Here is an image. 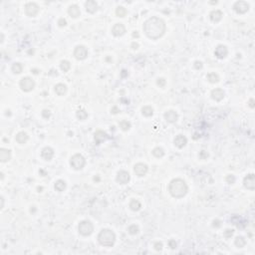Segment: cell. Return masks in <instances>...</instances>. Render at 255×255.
Listing matches in <instances>:
<instances>
[{"mask_svg": "<svg viewBox=\"0 0 255 255\" xmlns=\"http://www.w3.org/2000/svg\"><path fill=\"white\" fill-rule=\"evenodd\" d=\"M165 29H167L165 23L159 17H150L144 23V32L152 40H158L164 36Z\"/></svg>", "mask_w": 255, "mask_h": 255, "instance_id": "1", "label": "cell"}, {"mask_svg": "<svg viewBox=\"0 0 255 255\" xmlns=\"http://www.w3.org/2000/svg\"><path fill=\"white\" fill-rule=\"evenodd\" d=\"M168 191L171 196L176 198H182L188 193V186L182 179H174L168 185Z\"/></svg>", "mask_w": 255, "mask_h": 255, "instance_id": "2", "label": "cell"}, {"mask_svg": "<svg viewBox=\"0 0 255 255\" xmlns=\"http://www.w3.org/2000/svg\"><path fill=\"white\" fill-rule=\"evenodd\" d=\"M98 241L101 245L106 246V247H111L114 245L116 241V234L113 230L105 228L100 231L98 235Z\"/></svg>", "mask_w": 255, "mask_h": 255, "instance_id": "3", "label": "cell"}, {"mask_svg": "<svg viewBox=\"0 0 255 255\" xmlns=\"http://www.w3.org/2000/svg\"><path fill=\"white\" fill-rule=\"evenodd\" d=\"M70 165L74 170H82L83 168L85 167L86 165V159L83 156L81 153H76L71 156L70 159Z\"/></svg>", "mask_w": 255, "mask_h": 255, "instance_id": "4", "label": "cell"}, {"mask_svg": "<svg viewBox=\"0 0 255 255\" xmlns=\"http://www.w3.org/2000/svg\"><path fill=\"white\" fill-rule=\"evenodd\" d=\"M79 233L83 236H89L93 233L94 231V225L91 221L89 220H83L78 225Z\"/></svg>", "mask_w": 255, "mask_h": 255, "instance_id": "5", "label": "cell"}, {"mask_svg": "<svg viewBox=\"0 0 255 255\" xmlns=\"http://www.w3.org/2000/svg\"><path fill=\"white\" fill-rule=\"evenodd\" d=\"M20 88H21L22 91L24 92H30L34 89L35 87V81L30 77H24L20 80Z\"/></svg>", "mask_w": 255, "mask_h": 255, "instance_id": "6", "label": "cell"}, {"mask_svg": "<svg viewBox=\"0 0 255 255\" xmlns=\"http://www.w3.org/2000/svg\"><path fill=\"white\" fill-rule=\"evenodd\" d=\"M39 12V6L35 2H29L25 5V13L29 17H35Z\"/></svg>", "mask_w": 255, "mask_h": 255, "instance_id": "7", "label": "cell"}, {"mask_svg": "<svg viewBox=\"0 0 255 255\" xmlns=\"http://www.w3.org/2000/svg\"><path fill=\"white\" fill-rule=\"evenodd\" d=\"M74 56L77 60H85L88 56V50L85 46L79 45L74 50Z\"/></svg>", "mask_w": 255, "mask_h": 255, "instance_id": "8", "label": "cell"}, {"mask_svg": "<svg viewBox=\"0 0 255 255\" xmlns=\"http://www.w3.org/2000/svg\"><path fill=\"white\" fill-rule=\"evenodd\" d=\"M233 9L235 10L236 13L238 14H244L249 10V4L246 1H236L233 5Z\"/></svg>", "mask_w": 255, "mask_h": 255, "instance_id": "9", "label": "cell"}, {"mask_svg": "<svg viewBox=\"0 0 255 255\" xmlns=\"http://www.w3.org/2000/svg\"><path fill=\"white\" fill-rule=\"evenodd\" d=\"M243 185L245 188L249 189V191H253L255 188V176L253 173L247 174L244 179H243Z\"/></svg>", "mask_w": 255, "mask_h": 255, "instance_id": "10", "label": "cell"}, {"mask_svg": "<svg viewBox=\"0 0 255 255\" xmlns=\"http://www.w3.org/2000/svg\"><path fill=\"white\" fill-rule=\"evenodd\" d=\"M117 179V182L120 183V185H127V183L130 182V179H131V176H130V173L126 170H120V171H118L117 179Z\"/></svg>", "mask_w": 255, "mask_h": 255, "instance_id": "11", "label": "cell"}, {"mask_svg": "<svg viewBox=\"0 0 255 255\" xmlns=\"http://www.w3.org/2000/svg\"><path fill=\"white\" fill-rule=\"evenodd\" d=\"M148 170H149V168L146 164H142V162H139V164H136L134 167V171L135 173L137 174L138 176H146Z\"/></svg>", "mask_w": 255, "mask_h": 255, "instance_id": "12", "label": "cell"}, {"mask_svg": "<svg viewBox=\"0 0 255 255\" xmlns=\"http://www.w3.org/2000/svg\"><path fill=\"white\" fill-rule=\"evenodd\" d=\"M112 33L116 37L123 36V35L126 33V27H125V25L123 23H117V24H115L113 26Z\"/></svg>", "mask_w": 255, "mask_h": 255, "instance_id": "13", "label": "cell"}, {"mask_svg": "<svg viewBox=\"0 0 255 255\" xmlns=\"http://www.w3.org/2000/svg\"><path fill=\"white\" fill-rule=\"evenodd\" d=\"M228 54V49L226 46L224 45H218L215 48L214 51V55L217 57L218 59H224Z\"/></svg>", "mask_w": 255, "mask_h": 255, "instance_id": "14", "label": "cell"}, {"mask_svg": "<svg viewBox=\"0 0 255 255\" xmlns=\"http://www.w3.org/2000/svg\"><path fill=\"white\" fill-rule=\"evenodd\" d=\"M165 119L167 120V122H168V123L173 124L179 120V115H177V113L176 111H173V110H170V111L165 113Z\"/></svg>", "mask_w": 255, "mask_h": 255, "instance_id": "15", "label": "cell"}, {"mask_svg": "<svg viewBox=\"0 0 255 255\" xmlns=\"http://www.w3.org/2000/svg\"><path fill=\"white\" fill-rule=\"evenodd\" d=\"M109 139V136L107 135V133H105L104 131H97L95 133V142H96V145H100L103 142L107 141Z\"/></svg>", "mask_w": 255, "mask_h": 255, "instance_id": "16", "label": "cell"}, {"mask_svg": "<svg viewBox=\"0 0 255 255\" xmlns=\"http://www.w3.org/2000/svg\"><path fill=\"white\" fill-rule=\"evenodd\" d=\"M174 146L177 147L179 149H182L183 147H185V145L188 144V139H186L183 135H177L174 138Z\"/></svg>", "mask_w": 255, "mask_h": 255, "instance_id": "17", "label": "cell"}, {"mask_svg": "<svg viewBox=\"0 0 255 255\" xmlns=\"http://www.w3.org/2000/svg\"><path fill=\"white\" fill-rule=\"evenodd\" d=\"M41 156H42V158L45 159V161H48V162L51 161L53 159V156H54V150L50 147L44 148L42 150V152H41Z\"/></svg>", "mask_w": 255, "mask_h": 255, "instance_id": "18", "label": "cell"}, {"mask_svg": "<svg viewBox=\"0 0 255 255\" xmlns=\"http://www.w3.org/2000/svg\"><path fill=\"white\" fill-rule=\"evenodd\" d=\"M85 8L89 13H95L98 10V4L95 0H88L85 3Z\"/></svg>", "mask_w": 255, "mask_h": 255, "instance_id": "19", "label": "cell"}, {"mask_svg": "<svg viewBox=\"0 0 255 255\" xmlns=\"http://www.w3.org/2000/svg\"><path fill=\"white\" fill-rule=\"evenodd\" d=\"M211 98L214 101H217V102L223 100V98H224L223 90L220 88H216V89H214V90H212L211 91Z\"/></svg>", "mask_w": 255, "mask_h": 255, "instance_id": "20", "label": "cell"}, {"mask_svg": "<svg viewBox=\"0 0 255 255\" xmlns=\"http://www.w3.org/2000/svg\"><path fill=\"white\" fill-rule=\"evenodd\" d=\"M11 159V150L7 149H0V161L2 162H6Z\"/></svg>", "mask_w": 255, "mask_h": 255, "instance_id": "21", "label": "cell"}, {"mask_svg": "<svg viewBox=\"0 0 255 255\" xmlns=\"http://www.w3.org/2000/svg\"><path fill=\"white\" fill-rule=\"evenodd\" d=\"M222 16H223V13L221 12L220 10H213L210 12L209 14V18L212 22H219L222 19Z\"/></svg>", "mask_w": 255, "mask_h": 255, "instance_id": "22", "label": "cell"}, {"mask_svg": "<svg viewBox=\"0 0 255 255\" xmlns=\"http://www.w3.org/2000/svg\"><path fill=\"white\" fill-rule=\"evenodd\" d=\"M68 13H69V15L71 17H73V18H77V17L80 16V14H81V11H80V8L77 6V5H71V6L68 8Z\"/></svg>", "mask_w": 255, "mask_h": 255, "instance_id": "23", "label": "cell"}, {"mask_svg": "<svg viewBox=\"0 0 255 255\" xmlns=\"http://www.w3.org/2000/svg\"><path fill=\"white\" fill-rule=\"evenodd\" d=\"M15 140H16V142L18 144L23 145V144H25L26 142L29 140V137H28V135L26 134L25 132H19L18 134L16 135Z\"/></svg>", "mask_w": 255, "mask_h": 255, "instance_id": "24", "label": "cell"}, {"mask_svg": "<svg viewBox=\"0 0 255 255\" xmlns=\"http://www.w3.org/2000/svg\"><path fill=\"white\" fill-rule=\"evenodd\" d=\"M55 93L58 95V96H63L67 93V86L65 84H62V83H59L55 86Z\"/></svg>", "mask_w": 255, "mask_h": 255, "instance_id": "25", "label": "cell"}, {"mask_svg": "<svg viewBox=\"0 0 255 255\" xmlns=\"http://www.w3.org/2000/svg\"><path fill=\"white\" fill-rule=\"evenodd\" d=\"M66 182H65V180L63 179H58L57 182H55V189L59 192H62L64 191L65 189H66Z\"/></svg>", "mask_w": 255, "mask_h": 255, "instance_id": "26", "label": "cell"}, {"mask_svg": "<svg viewBox=\"0 0 255 255\" xmlns=\"http://www.w3.org/2000/svg\"><path fill=\"white\" fill-rule=\"evenodd\" d=\"M231 221L233 222V224L234 225H236L237 227H240V228H242V225H241V223H243V224H245L246 225V223H245V221L243 220V218H241L240 217V216H238V215H233L232 217H231Z\"/></svg>", "mask_w": 255, "mask_h": 255, "instance_id": "27", "label": "cell"}, {"mask_svg": "<svg viewBox=\"0 0 255 255\" xmlns=\"http://www.w3.org/2000/svg\"><path fill=\"white\" fill-rule=\"evenodd\" d=\"M129 206L133 211H139L142 207V204L138 199H132L131 202H130V204H129Z\"/></svg>", "mask_w": 255, "mask_h": 255, "instance_id": "28", "label": "cell"}, {"mask_svg": "<svg viewBox=\"0 0 255 255\" xmlns=\"http://www.w3.org/2000/svg\"><path fill=\"white\" fill-rule=\"evenodd\" d=\"M142 114L145 117H152L153 115V109L150 106H145L142 108Z\"/></svg>", "mask_w": 255, "mask_h": 255, "instance_id": "29", "label": "cell"}, {"mask_svg": "<svg viewBox=\"0 0 255 255\" xmlns=\"http://www.w3.org/2000/svg\"><path fill=\"white\" fill-rule=\"evenodd\" d=\"M152 153H153V156H156V158H158V159L162 158V156H165V150L162 149V148H161V147L155 148V149L153 150Z\"/></svg>", "mask_w": 255, "mask_h": 255, "instance_id": "30", "label": "cell"}, {"mask_svg": "<svg viewBox=\"0 0 255 255\" xmlns=\"http://www.w3.org/2000/svg\"><path fill=\"white\" fill-rule=\"evenodd\" d=\"M234 244L238 248H242L246 245V240L243 236H237L235 240H234Z\"/></svg>", "mask_w": 255, "mask_h": 255, "instance_id": "31", "label": "cell"}, {"mask_svg": "<svg viewBox=\"0 0 255 255\" xmlns=\"http://www.w3.org/2000/svg\"><path fill=\"white\" fill-rule=\"evenodd\" d=\"M119 125H120L121 130H122V131H124V132L129 131V130L131 129V127H132L131 123H130L129 121H126V120L121 121V122H120V124H119Z\"/></svg>", "mask_w": 255, "mask_h": 255, "instance_id": "32", "label": "cell"}, {"mask_svg": "<svg viewBox=\"0 0 255 255\" xmlns=\"http://www.w3.org/2000/svg\"><path fill=\"white\" fill-rule=\"evenodd\" d=\"M76 116L80 121H84L88 118V113L86 112V110H84V109H80L77 111Z\"/></svg>", "mask_w": 255, "mask_h": 255, "instance_id": "33", "label": "cell"}, {"mask_svg": "<svg viewBox=\"0 0 255 255\" xmlns=\"http://www.w3.org/2000/svg\"><path fill=\"white\" fill-rule=\"evenodd\" d=\"M207 80H208V82L212 83V84H215V83L219 82V77L217 74L215 73H209L208 75L206 76Z\"/></svg>", "mask_w": 255, "mask_h": 255, "instance_id": "34", "label": "cell"}, {"mask_svg": "<svg viewBox=\"0 0 255 255\" xmlns=\"http://www.w3.org/2000/svg\"><path fill=\"white\" fill-rule=\"evenodd\" d=\"M11 70L14 74H20L23 71V66L20 63H14L11 67Z\"/></svg>", "mask_w": 255, "mask_h": 255, "instance_id": "35", "label": "cell"}, {"mask_svg": "<svg viewBox=\"0 0 255 255\" xmlns=\"http://www.w3.org/2000/svg\"><path fill=\"white\" fill-rule=\"evenodd\" d=\"M60 68H61V70L63 71V72H68V71L71 69V64H70V62L67 61V60L61 61Z\"/></svg>", "mask_w": 255, "mask_h": 255, "instance_id": "36", "label": "cell"}, {"mask_svg": "<svg viewBox=\"0 0 255 255\" xmlns=\"http://www.w3.org/2000/svg\"><path fill=\"white\" fill-rule=\"evenodd\" d=\"M128 231H129V233L132 234V235H136V234L139 233L140 228H139L137 224H132V225H130L129 228H128Z\"/></svg>", "mask_w": 255, "mask_h": 255, "instance_id": "37", "label": "cell"}, {"mask_svg": "<svg viewBox=\"0 0 255 255\" xmlns=\"http://www.w3.org/2000/svg\"><path fill=\"white\" fill-rule=\"evenodd\" d=\"M116 15H117L118 17H125V16L127 15V10H126V8L123 7V6L117 7V9H116Z\"/></svg>", "mask_w": 255, "mask_h": 255, "instance_id": "38", "label": "cell"}, {"mask_svg": "<svg viewBox=\"0 0 255 255\" xmlns=\"http://www.w3.org/2000/svg\"><path fill=\"white\" fill-rule=\"evenodd\" d=\"M235 176H233V174H228V176H226V177H225V180H226L227 183H229V185H233L234 182H235Z\"/></svg>", "mask_w": 255, "mask_h": 255, "instance_id": "39", "label": "cell"}, {"mask_svg": "<svg viewBox=\"0 0 255 255\" xmlns=\"http://www.w3.org/2000/svg\"><path fill=\"white\" fill-rule=\"evenodd\" d=\"M156 84H158V86H159L161 88H164L165 84H167V81H165V78H159L158 81H156Z\"/></svg>", "mask_w": 255, "mask_h": 255, "instance_id": "40", "label": "cell"}, {"mask_svg": "<svg viewBox=\"0 0 255 255\" xmlns=\"http://www.w3.org/2000/svg\"><path fill=\"white\" fill-rule=\"evenodd\" d=\"M233 233H234V230L233 229H226L224 231V236L226 237V238H230L231 236L233 235Z\"/></svg>", "mask_w": 255, "mask_h": 255, "instance_id": "41", "label": "cell"}, {"mask_svg": "<svg viewBox=\"0 0 255 255\" xmlns=\"http://www.w3.org/2000/svg\"><path fill=\"white\" fill-rule=\"evenodd\" d=\"M208 156H209V155L206 150H201V152L199 153V159H206Z\"/></svg>", "mask_w": 255, "mask_h": 255, "instance_id": "42", "label": "cell"}, {"mask_svg": "<svg viewBox=\"0 0 255 255\" xmlns=\"http://www.w3.org/2000/svg\"><path fill=\"white\" fill-rule=\"evenodd\" d=\"M42 117L44 119H49L50 117H51V112H50L49 110H43V111H42Z\"/></svg>", "mask_w": 255, "mask_h": 255, "instance_id": "43", "label": "cell"}, {"mask_svg": "<svg viewBox=\"0 0 255 255\" xmlns=\"http://www.w3.org/2000/svg\"><path fill=\"white\" fill-rule=\"evenodd\" d=\"M193 66H194V68L196 70H200V69H202L203 64H202V62H201V61H195L194 64H193Z\"/></svg>", "mask_w": 255, "mask_h": 255, "instance_id": "44", "label": "cell"}, {"mask_svg": "<svg viewBox=\"0 0 255 255\" xmlns=\"http://www.w3.org/2000/svg\"><path fill=\"white\" fill-rule=\"evenodd\" d=\"M153 247H155V249L156 251H161L162 249V243L159 242V241H156L155 244H153Z\"/></svg>", "mask_w": 255, "mask_h": 255, "instance_id": "45", "label": "cell"}, {"mask_svg": "<svg viewBox=\"0 0 255 255\" xmlns=\"http://www.w3.org/2000/svg\"><path fill=\"white\" fill-rule=\"evenodd\" d=\"M168 246H170L171 249H176L177 247V243L176 242V240L170 239V241H168Z\"/></svg>", "mask_w": 255, "mask_h": 255, "instance_id": "46", "label": "cell"}, {"mask_svg": "<svg viewBox=\"0 0 255 255\" xmlns=\"http://www.w3.org/2000/svg\"><path fill=\"white\" fill-rule=\"evenodd\" d=\"M212 226L215 228H219L221 226V220H219V219H214L212 222Z\"/></svg>", "mask_w": 255, "mask_h": 255, "instance_id": "47", "label": "cell"}, {"mask_svg": "<svg viewBox=\"0 0 255 255\" xmlns=\"http://www.w3.org/2000/svg\"><path fill=\"white\" fill-rule=\"evenodd\" d=\"M58 25L60 26V27H65V26L67 25V21L65 18H60L58 20Z\"/></svg>", "mask_w": 255, "mask_h": 255, "instance_id": "48", "label": "cell"}, {"mask_svg": "<svg viewBox=\"0 0 255 255\" xmlns=\"http://www.w3.org/2000/svg\"><path fill=\"white\" fill-rule=\"evenodd\" d=\"M119 112H120V111H119V109H118V108H117V107H116V106H115V107H113V108H112V110H111V113H112V114H114V115L118 114Z\"/></svg>", "mask_w": 255, "mask_h": 255, "instance_id": "49", "label": "cell"}, {"mask_svg": "<svg viewBox=\"0 0 255 255\" xmlns=\"http://www.w3.org/2000/svg\"><path fill=\"white\" fill-rule=\"evenodd\" d=\"M248 105H249V107H250V108H252L253 109L254 107H255V105H254V100L253 99H250L248 101Z\"/></svg>", "mask_w": 255, "mask_h": 255, "instance_id": "50", "label": "cell"}, {"mask_svg": "<svg viewBox=\"0 0 255 255\" xmlns=\"http://www.w3.org/2000/svg\"><path fill=\"white\" fill-rule=\"evenodd\" d=\"M128 75H129V73H128V71H126V70H123L121 72V76L123 77V78H125V77H127Z\"/></svg>", "mask_w": 255, "mask_h": 255, "instance_id": "51", "label": "cell"}, {"mask_svg": "<svg viewBox=\"0 0 255 255\" xmlns=\"http://www.w3.org/2000/svg\"><path fill=\"white\" fill-rule=\"evenodd\" d=\"M132 48L135 49V50L138 49V48H139V44H138L137 42H133V43H132Z\"/></svg>", "mask_w": 255, "mask_h": 255, "instance_id": "52", "label": "cell"}, {"mask_svg": "<svg viewBox=\"0 0 255 255\" xmlns=\"http://www.w3.org/2000/svg\"><path fill=\"white\" fill-rule=\"evenodd\" d=\"M139 36H140V35H139L138 31H135L134 33H133V37H137V38H139Z\"/></svg>", "mask_w": 255, "mask_h": 255, "instance_id": "53", "label": "cell"}, {"mask_svg": "<svg viewBox=\"0 0 255 255\" xmlns=\"http://www.w3.org/2000/svg\"><path fill=\"white\" fill-rule=\"evenodd\" d=\"M30 211H31V212H33V213H34V212H36V207H35V206H31Z\"/></svg>", "mask_w": 255, "mask_h": 255, "instance_id": "54", "label": "cell"}, {"mask_svg": "<svg viewBox=\"0 0 255 255\" xmlns=\"http://www.w3.org/2000/svg\"><path fill=\"white\" fill-rule=\"evenodd\" d=\"M4 207V198L1 197V208H3Z\"/></svg>", "mask_w": 255, "mask_h": 255, "instance_id": "55", "label": "cell"}, {"mask_svg": "<svg viewBox=\"0 0 255 255\" xmlns=\"http://www.w3.org/2000/svg\"><path fill=\"white\" fill-rule=\"evenodd\" d=\"M31 72H33V74H36V75H37V74L39 73V71H38L37 69H32Z\"/></svg>", "mask_w": 255, "mask_h": 255, "instance_id": "56", "label": "cell"}, {"mask_svg": "<svg viewBox=\"0 0 255 255\" xmlns=\"http://www.w3.org/2000/svg\"><path fill=\"white\" fill-rule=\"evenodd\" d=\"M94 180H95V182H99V180H100V177H99V176H95V177H94Z\"/></svg>", "mask_w": 255, "mask_h": 255, "instance_id": "57", "label": "cell"}, {"mask_svg": "<svg viewBox=\"0 0 255 255\" xmlns=\"http://www.w3.org/2000/svg\"><path fill=\"white\" fill-rule=\"evenodd\" d=\"M37 189H38V191H39V192H41V191H43V188H42V186H38V188H37Z\"/></svg>", "mask_w": 255, "mask_h": 255, "instance_id": "58", "label": "cell"}, {"mask_svg": "<svg viewBox=\"0 0 255 255\" xmlns=\"http://www.w3.org/2000/svg\"><path fill=\"white\" fill-rule=\"evenodd\" d=\"M6 116H11V113H10L9 110H8V111H6Z\"/></svg>", "mask_w": 255, "mask_h": 255, "instance_id": "59", "label": "cell"}, {"mask_svg": "<svg viewBox=\"0 0 255 255\" xmlns=\"http://www.w3.org/2000/svg\"><path fill=\"white\" fill-rule=\"evenodd\" d=\"M39 173H43V176H45V173H44V170H39Z\"/></svg>", "mask_w": 255, "mask_h": 255, "instance_id": "60", "label": "cell"}, {"mask_svg": "<svg viewBox=\"0 0 255 255\" xmlns=\"http://www.w3.org/2000/svg\"><path fill=\"white\" fill-rule=\"evenodd\" d=\"M33 53H34L33 50H29V54H33Z\"/></svg>", "mask_w": 255, "mask_h": 255, "instance_id": "61", "label": "cell"}]
</instances>
